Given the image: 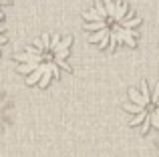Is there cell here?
<instances>
[{
    "label": "cell",
    "instance_id": "obj_3",
    "mask_svg": "<svg viewBox=\"0 0 159 157\" xmlns=\"http://www.w3.org/2000/svg\"><path fill=\"white\" fill-rule=\"evenodd\" d=\"M129 115V125L139 127L143 135L159 131V81H141L127 93L123 105Z\"/></svg>",
    "mask_w": 159,
    "mask_h": 157
},
{
    "label": "cell",
    "instance_id": "obj_1",
    "mask_svg": "<svg viewBox=\"0 0 159 157\" xmlns=\"http://www.w3.org/2000/svg\"><path fill=\"white\" fill-rule=\"evenodd\" d=\"M139 26L141 18L123 0H97L83 14V28L89 32V40L103 51L133 48L139 40Z\"/></svg>",
    "mask_w": 159,
    "mask_h": 157
},
{
    "label": "cell",
    "instance_id": "obj_2",
    "mask_svg": "<svg viewBox=\"0 0 159 157\" xmlns=\"http://www.w3.org/2000/svg\"><path fill=\"white\" fill-rule=\"evenodd\" d=\"M70 36L47 32L24 51L14 52L16 71L26 77V85H39L40 89H47L51 81H58L62 73L70 71Z\"/></svg>",
    "mask_w": 159,
    "mask_h": 157
},
{
    "label": "cell",
    "instance_id": "obj_4",
    "mask_svg": "<svg viewBox=\"0 0 159 157\" xmlns=\"http://www.w3.org/2000/svg\"><path fill=\"white\" fill-rule=\"evenodd\" d=\"M2 18H4V14H2V10H0V20H2ZM4 30H6L4 24H0V48H2L4 43H6V32H4Z\"/></svg>",
    "mask_w": 159,
    "mask_h": 157
}]
</instances>
